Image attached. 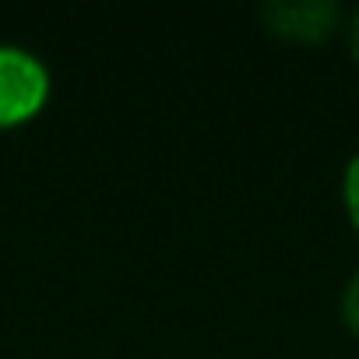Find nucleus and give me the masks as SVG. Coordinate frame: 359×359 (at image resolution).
Segmentation results:
<instances>
[{
    "label": "nucleus",
    "mask_w": 359,
    "mask_h": 359,
    "mask_svg": "<svg viewBox=\"0 0 359 359\" xmlns=\"http://www.w3.org/2000/svg\"><path fill=\"white\" fill-rule=\"evenodd\" d=\"M341 320L352 334H359V271L345 282V292H341Z\"/></svg>",
    "instance_id": "4"
},
{
    "label": "nucleus",
    "mask_w": 359,
    "mask_h": 359,
    "mask_svg": "<svg viewBox=\"0 0 359 359\" xmlns=\"http://www.w3.org/2000/svg\"><path fill=\"white\" fill-rule=\"evenodd\" d=\"M341 198H345V212H348V222L352 229L359 233V151L348 158L345 165V176H341Z\"/></svg>",
    "instance_id": "3"
},
{
    "label": "nucleus",
    "mask_w": 359,
    "mask_h": 359,
    "mask_svg": "<svg viewBox=\"0 0 359 359\" xmlns=\"http://www.w3.org/2000/svg\"><path fill=\"white\" fill-rule=\"evenodd\" d=\"M50 99L46 64L22 46L0 43V127L32 120Z\"/></svg>",
    "instance_id": "1"
},
{
    "label": "nucleus",
    "mask_w": 359,
    "mask_h": 359,
    "mask_svg": "<svg viewBox=\"0 0 359 359\" xmlns=\"http://www.w3.org/2000/svg\"><path fill=\"white\" fill-rule=\"evenodd\" d=\"M348 46H352V57L359 60V11H355L352 22H348Z\"/></svg>",
    "instance_id": "5"
},
{
    "label": "nucleus",
    "mask_w": 359,
    "mask_h": 359,
    "mask_svg": "<svg viewBox=\"0 0 359 359\" xmlns=\"http://www.w3.org/2000/svg\"><path fill=\"white\" fill-rule=\"evenodd\" d=\"M261 22L271 36L285 43L313 46L341 25V11L331 0H268L261 8Z\"/></svg>",
    "instance_id": "2"
}]
</instances>
